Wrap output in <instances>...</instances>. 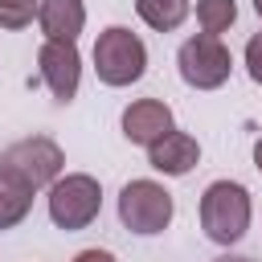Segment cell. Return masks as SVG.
<instances>
[{
    "mask_svg": "<svg viewBox=\"0 0 262 262\" xmlns=\"http://www.w3.org/2000/svg\"><path fill=\"white\" fill-rule=\"evenodd\" d=\"M246 70H250V78L262 86V33H254V37L246 41Z\"/></svg>",
    "mask_w": 262,
    "mask_h": 262,
    "instance_id": "15",
    "label": "cell"
},
{
    "mask_svg": "<svg viewBox=\"0 0 262 262\" xmlns=\"http://www.w3.org/2000/svg\"><path fill=\"white\" fill-rule=\"evenodd\" d=\"M254 12H258V16H262V0H254Z\"/></svg>",
    "mask_w": 262,
    "mask_h": 262,
    "instance_id": "19",
    "label": "cell"
},
{
    "mask_svg": "<svg viewBox=\"0 0 262 262\" xmlns=\"http://www.w3.org/2000/svg\"><path fill=\"white\" fill-rule=\"evenodd\" d=\"M176 66H180L184 86H192V90H217V86H225L229 74H233V53L225 49L221 37L196 33V37H188V41L180 45Z\"/></svg>",
    "mask_w": 262,
    "mask_h": 262,
    "instance_id": "5",
    "label": "cell"
},
{
    "mask_svg": "<svg viewBox=\"0 0 262 262\" xmlns=\"http://www.w3.org/2000/svg\"><path fill=\"white\" fill-rule=\"evenodd\" d=\"M37 66H41V82L49 86V94H53L57 102H74L78 82H82V53H78V41H41Z\"/></svg>",
    "mask_w": 262,
    "mask_h": 262,
    "instance_id": "7",
    "label": "cell"
},
{
    "mask_svg": "<svg viewBox=\"0 0 262 262\" xmlns=\"http://www.w3.org/2000/svg\"><path fill=\"white\" fill-rule=\"evenodd\" d=\"M168 131H172V106L160 102V98H135L123 111V135L135 147H151Z\"/></svg>",
    "mask_w": 262,
    "mask_h": 262,
    "instance_id": "8",
    "label": "cell"
},
{
    "mask_svg": "<svg viewBox=\"0 0 262 262\" xmlns=\"http://www.w3.org/2000/svg\"><path fill=\"white\" fill-rule=\"evenodd\" d=\"M250 217H254V205H250V192L246 184L237 180H213L201 196V229L209 242L217 246H233L246 237L250 229Z\"/></svg>",
    "mask_w": 262,
    "mask_h": 262,
    "instance_id": "1",
    "label": "cell"
},
{
    "mask_svg": "<svg viewBox=\"0 0 262 262\" xmlns=\"http://www.w3.org/2000/svg\"><path fill=\"white\" fill-rule=\"evenodd\" d=\"M74 262H119V258H115L111 250H98V246H94V250H82V254H74Z\"/></svg>",
    "mask_w": 262,
    "mask_h": 262,
    "instance_id": "16",
    "label": "cell"
},
{
    "mask_svg": "<svg viewBox=\"0 0 262 262\" xmlns=\"http://www.w3.org/2000/svg\"><path fill=\"white\" fill-rule=\"evenodd\" d=\"M213 262H254V258H246V254H221V258H213Z\"/></svg>",
    "mask_w": 262,
    "mask_h": 262,
    "instance_id": "18",
    "label": "cell"
},
{
    "mask_svg": "<svg viewBox=\"0 0 262 262\" xmlns=\"http://www.w3.org/2000/svg\"><path fill=\"white\" fill-rule=\"evenodd\" d=\"M33 192H37V188H33L25 176H16L12 168L0 164V233H4V229H16V225L29 217Z\"/></svg>",
    "mask_w": 262,
    "mask_h": 262,
    "instance_id": "11",
    "label": "cell"
},
{
    "mask_svg": "<svg viewBox=\"0 0 262 262\" xmlns=\"http://www.w3.org/2000/svg\"><path fill=\"white\" fill-rule=\"evenodd\" d=\"M233 20H237V4L233 0H196V25H201V33L221 37Z\"/></svg>",
    "mask_w": 262,
    "mask_h": 262,
    "instance_id": "13",
    "label": "cell"
},
{
    "mask_svg": "<svg viewBox=\"0 0 262 262\" xmlns=\"http://www.w3.org/2000/svg\"><path fill=\"white\" fill-rule=\"evenodd\" d=\"M147 164L156 168V172H164V176H188L196 164H201V143L188 135V131H168V135H160L151 147H147Z\"/></svg>",
    "mask_w": 262,
    "mask_h": 262,
    "instance_id": "9",
    "label": "cell"
},
{
    "mask_svg": "<svg viewBox=\"0 0 262 262\" xmlns=\"http://www.w3.org/2000/svg\"><path fill=\"white\" fill-rule=\"evenodd\" d=\"M119 221L139 233V237H156L168 229L172 221V192L160 180H131L119 192Z\"/></svg>",
    "mask_w": 262,
    "mask_h": 262,
    "instance_id": "4",
    "label": "cell"
},
{
    "mask_svg": "<svg viewBox=\"0 0 262 262\" xmlns=\"http://www.w3.org/2000/svg\"><path fill=\"white\" fill-rule=\"evenodd\" d=\"M102 213V188L90 172H66L49 184V221L66 233H78L94 225Z\"/></svg>",
    "mask_w": 262,
    "mask_h": 262,
    "instance_id": "3",
    "label": "cell"
},
{
    "mask_svg": "<svg viewBox=\"0 0 262 262\" xmlns=\"http://www.w3.org/2000/svg\"><path fill=\"white\" fill-rule=\"evenodd\" d=\"M37 25L45 41H78L86 29V4L82 0H37Z\"/></svg>",
    "mask_w": 262,
    "mask_h": 262,
    "instance_id": "10",
    "label": "cell"
},
{
    "mask_svg": "<svg viewBox=\"0 0 262 262\" xmlns=\"http://www.w3.org/2000/svg\"><path fill=\"white\" fill-rule=\"evenodd\" d=\"M37 16V0H0V29H25Z\"/></svg>",
    "mask_w": 262,
    "mask_h": 262,
    "instance_id": "14",
    "label": "cell"
},
{
    "mask_svg": "<svg viewBox=\"0 0 262 262\" xmlns=\"http://www.w3.org/2000/svg\"><path fill=\"white\" fill-rule=\"evenodd\" d=\"M254 168H258V172H262V135H258V139H254Z\"/></svg>",
    "mask_w": 262,
    "mask_h": 262,
    "instance_id": "17",
    "label": "cell"
},
{
    "mask_svg": "<svg viewBox=\"0 0 262 262\" xmlns=\"http://www.w3.org/2000/svg\"><path fill=\"white\" fill-rule=\"evenodd\" d=\"M188 0H135V12H139V20L147 25V29H156V33H172V29H180L184 20H188Z\"/></svg>",
    "mask_w": 262,
    "mask_h": 262,
    "instance_id": "12",
    "label": "cell"
},
{
    "mask_svg": "<svg viewBox=\"0 0 262 262\" xmlns=\"http://www.w3.org/2000/svg\"><path fill=\"white\" fill-rule=\"evenodd\" d=\"M0 164H4V168H12L16 176H25L33 188H45V184H53V180L61 176V168H66V156H61V147H57L53 139H45V135H33V139H20V143H12V147L0 156Z\"/></svg>",
    "mask_w": 262,
    "mask_h": 262,
    "instance_id": "6",
    "label": "cell"
},
{
    "mask_svg": "<svg viewBox=\"0 0 262 262\" xmlns=\"http://www.w3.org/2000/svg\"><path fill=\"white\" fill-rule=\"evenodd\" d=\"M147 70V45L139 41V33L111 25L98 33L94 41V74L102 86H131L139 82Z\"/></svg>",
    "mask_w": 262,
    "mask_h": 262,
    "instance_id": "2",
    "label": "cell"
}]
</instances>
